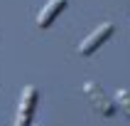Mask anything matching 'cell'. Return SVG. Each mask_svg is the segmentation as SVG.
Segmentation results:
<instances>
[{
	"label": "cell",
	"instance_id": "cell-1",
	"mask_svg": "<svg viewBox=\"0 0 130 126\" xmlns=\"http://www.w3.org/2000/svg\"><path fill=\"white\" fill-rule=\"evenodd\" d=\"M37 87L27 84L20 94V106H17V116H15L12 126H32V114H35V104H37Z\"/></svg>",
	"mask_w": 130,
	"mask_h": 126
},
{
	"label": "cell",
	"instance_id": "cell-2",
	"mask_svg": "<svg viewBox=\"0 0 130 126\" xmlns=\"http://www.w3.org/2000/svg\"><path fill=\"white\" fill-rule=\"evenodd\" d=\"M84 94L88 96L91 106H93L101 116H113V114H116V101L103 94V89L98 87L96 82H86V84H84Z\"/></svg>",
	"mask_w": 130,
	"mask_h": 126
},
{
	"label": "cell",
	"instance_id": "cell-3",
	"mask_svg": "<svg viewBox=\"0 0 130 126\" xmlns=\"http://www.w3.org/2000/svg\"><path fill=\"white\" fill-rule=\"evenodd\" d=\"M113 30H116V25H113V22H101V25H98L91 35H86V40L79 44V54H84V57L93 54V52L98 50V47H101V44L106 42L110 35H113Z\"/></svg>",
	"mask_w": 130,
	"mask_h": 126
},
{
	"label": "cell",
	"instance_id": "cell-4",
	"mask_svg": "<svg viewBox=\"0 0 130 126\" xmlns=\"http://www.w3.org/2000/svg\"><path fill=\"white\" fill-rule=\"evenodd\" d=\"M64 7H66V0H47V5H44L42 10H39V15H37V25H39L42 30L52 27V22L61 15Z\"/></svg>",
	"mask_w": 130,
	"mask_h": 126
},
{
	"label": "cell",
	"instance_id": "cell-5",
	"mask_svg": "<svg viewBox=\"0 0 130 126\" xmlns=\"http://www.w3.org/2000/svg\"><path fill=\"white\" fill-rule=\"evenodd\" d=\"M113 101H116V106H118V109H120L125 116L130 119V91H128V89H118Z\"/></svg>",
	"mask_w": 130,
	"mask_h": 126
}]
</instances>
